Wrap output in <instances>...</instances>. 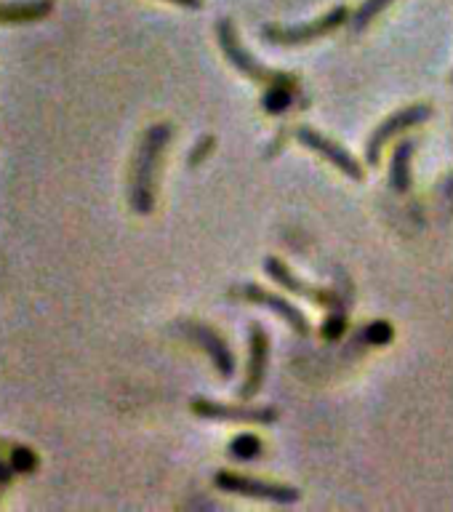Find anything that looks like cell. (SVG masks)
Listing matches in <instances>:
<instances>
[{
  "label": "cell",
  "mask_w": 453,
  "mask_h": 512,
  "mask_svg": "<svg viewBox=\"0 0 453 512\" xmlns=\"http://www.w3.org/2000/svg\"><path fill=\"white\" fill-rule=\"evenodd\" d=\"M264 270L270 275L280 288H286L291 294L302 296L307 302H312L315 307H323V310H342L344 307V299L336 291H328V288H318V286H310V283H304L302 278H296L294 272L288 270V264L278 256H270L267 262H264Z\"/></svg>",
  "instance_id": "8"
},
{
  "label": "cell",
  "mask_w": 453,
  "mask_h": 512,
  "mask_svg": "<svg viewBox=\"0 0 453 512\" xmlns=\"http://www.w3.org/2000/svg\"><path fill=\"white\" fill-rule=\"evenodd\" d=\"M14 475H16V470H14V467H11V462H8V464L0 462V486H6V483H11V480H14Z\"/></svg>",
  "instance_id": "17"
},
{
  "label": "cell",
  "mask_w": 453,
  "mask_h": 512,
  "mask_svg": "<svg viewBox=\"0 0 453 512\" xmlns=\"http://www.w3.org/2000/svg\"><path fill=\"white\" fill-rule=\"evenodd\" d=\"M184 334L190 336L192 342L198 344L200 350L211 358L216 374L222 376V379H232V374H235V355H232L230 344L222 339V334H216L214 328L200 326V323L184 326Z\"/></svg>",
  "instance_id": "11"
},
{
  "label": "cell",
  "mask_w": 453,
  "mask_h": 512,
  "mask_svg": "<svg viewBox=\"0 0 453 512\" xmlns=\"http://www.w3.org/2000/svg\"><path fill=\"white\" fill-rule=\"evenodd\" d=\"M190 411L200 419H216V422H238V424H272L278 422L275 406H246L243 403H222V400L192 398Z\"/></svg>",
  "instance_id": "6"
},
{
  "label": "cell",
  "mask_w": 453,
  "mask_h": 512,
  "mask_svg": "<svg viewBox=\"0 0 453 512\" xmlns=\"http://www.w3.org/2000/svg\"><path fill=\"white\" fill-rule=\"evenodd\" d=\"M432 118V104H408L403 110L392 112L390 118L382 120L379 128H374V134L368 136V144H366V160L368 166H379L382 163V152L387 147L390 139H395L398 134H403L406 128H414L424 120Z\"/></svg>",
  "instance_id": "5"
},
{
  "label": "cell",
  "mask_w": 453,
  "mask_h": 512,
  "mask_svg": "<svg viewBox=\"0 0 453 512\" xmlns=\"http://www.w3.org/2000/svg\"><path fill=\"white\" fill-rule=\"evenodd\" d=\"M267 366H270V336H267L264 326L254 323L251 326V352H248L246 382L238 390L240 400H251L259 395L264 376H267Z\"/></svg>",
  "instance_id": "10"
},
{
  "label": "cell",
  "mask_w": 453,
  "mask_h": 512,
  "mask_svg": "<svg viewBox=\"0 0 453 512\" xmlns=\"http://www.w3.org/2000/svg\"><path fill=\"white\" fill-rule=\"evenodd\" d=\"M214 486L224 494H238L248 496V499H262V502H275V504H294L299 502L302 491L286 483H270V480L251 478V475H238L232 470L216 472Z\"/></svg>",
  "instance_id": "4"
},
{
  "label": "cell",
  "mask_w": 453,
  "mask_h": 512,
  "mask_svg": "<svg viewBox=\"0 0 453 512\" xmlns=\"http://www.w3.org/2000/svg\"><path fill=\"white\" fill-rule=\"evenodd\" d=\"M235 296H240L243 302L248 304H262V307H267L270 312H275V315H280V320H286L288 326L294 328L296 334L299 336H310V320H307V315H304L296 304H291L288 299H283V296L272 294V291H267V288L256 286V283H246V286H240L232 291Z\"/></svg>",
  "instance_id": "9"
},
{
  "label": "cell",
  "mask_w": 453,
  "mask_h": 512,
  "mask_svg": "<svg viewBox=\"0 0 453 512\" xmlns=\"http://www.w3.org/2000/svg\"><path fill=\"white\" fill-rule=\"evenodd\" d=\"M294 139L299 144H304L310 152H315V155H320L323 160H328L334 168H339L344 176L355 179V182H360V179L366 176V171H363V166H360V160L355 158L352 152L344 150L339 142H334V139H328V136L320 134L318 128L296 126Z\"/></svg>",
  "instance_id": "7"
},
{
  "label": "cell",
  "mask_w": 453,
  "mask_h": 512,
  "mask_svg": "<svg viewBox=\"0 0 453 512\" xmlns=\"http://www.w3.org/2000/svg\"><path fill=\"white\" fill-rule=\"evenodd\" d=\"M344 22H350V8L334 6L326 16H318V19H312V22L294 24V27L267 24L262 30V35L267 43H272V46H310L312 40L323 38V35H331V32L339 30Z\"/></svg>",
  "instance_id": "3"
},
{
  "label": "cell",
  "mask_w": 453,
  "mask_h": 512,
  "mask_svg": "<svg viewBox=\"0 0 453 512\" xmlns=\"http://www.w3.org/2000/svg\"><path fill=\"white\" fill-rule=\"evenodd\" d=\"M416 142L414 139H403V142L395 147L390 160V184L395 192H408L411 184H414V176H411V160H414Z\"/></svg>",
  "instance_id": "13"
},
{
  "label": "cell",
  "mask_w": 453,
  "mask_h": 512,
  "mask_svg": "<svg viewBox=\"0 0 453 512\" xmlns=\"http://www.w3.org/2000/svg\"><path fill=\"white\" fill-rule=\"evenodd\" d=\"M342 320L344 318H334V323H342ZM323 334H326V336H336V328L334 326H326V328H323Z\"/></svg>",
  "instance_id": "19"
},
{
  "label": "cell",
  "mask_w": 453,
  "mask_h": 512,
  "mask_svg": "<svg viewBox=\"0 0 453 512\" xmlns=\"http://www.w3.org/2000/svg\"><path fill=\"white\" fill-rule=\"evenodd\" d=\"M211 144H214V139H211V136H206V139H203V142H200L198 147H195V150H198V152H192V155H190V166H198L200 160L206 158L208 147H211Z\"/></svg>",
  "instance_id": "16"
},
{
  "label": "cell",
  "mask_w": 453,
  "mask_h": 512,
  "mask_svg": "<svg viewBox=\"0 0 453 512\" xmlns=\"http://www.w3.org/2000/svg\"><path fill=\"white\" fill-rule=\"evenodd\" d=\"M451 80H453V75H451Z\"/></svg>",
  "instance_id": "21"
},
{
  "label": "cell",
  "mask_w": 453,
  "mask_h": 512,
  "mask_svg": "<svg viewBox=\"0 0 453 512\" xmlns=\"http://www.w3.org/2000/svg\"><path fill=\"white\" fill-rule=\"evenodd\" d=\"M390 3L392 0H366V3L358 8V14L352 16V27H355V30H366L368 24L374 22L376 16L382 14Z\"/></svg>",
  "instance_id": "15"
},
{
  "label": "cell",
  "mask_w": 453,
  "mask_h": 512,
  "mask_svg": "<svg viewBox=\"0 0 453 512\" xmlns=\"http://www.w3.org/2000/svg\"><path fill=\"white\" fill-rule=\"evenodd\" d=\"M54 11V0H27V3H0V24H32Z\"/></svg>",
  "instance_id": "12"
},
{
  "label": "cell",
  "mask_w": 453,
  "mask_h": 512,
  "mask_svg": "<svg viewBox=\"0 0 453 512\" xmlns=\"http://www.w3.org/2000/svg\"><path fill=\"white\" fill-rule=\"evenodd\" d=\"M0 448H11V443H6V440H0Z\"/></svg>",
  "instance_id": "20"
},
{
  "label": "cell",
  "mask_w": 453,
  "mask_h": 512,
  "mask_svg": "<svg viewBox=\"0 0 453 512\" xmlns=\"http://www.w3.org/2000/svg\"><path fill=\"white\" fill-rule=\"evenodd\" d=\"M38 464V454L30 446H24V443H14L11 446V467L16 470V475H30V472L38 470Z\"/></svg>",
  "instance_id": "14"
},
{
  "label": "cell",
  "mask_w": 453,
  "mask_h": 512,
  "mask_svg": "<svg viewBox=\"0 0 453 512\" xmlns=\"http://www.w3.org/2000/svg\"><path fill=\"white\" fill-rule=\"evenodd\" d=\"M216 40H219V48H222V54L227 56V62L232 64V70H238L243 78L254 80L259 86L286 88V91H294V88L299 86V80H296V75H291V72H280L264 67V64L240 43L238 30L232 27V19H222V22H219V27H216Z\"/></svg>",
  "instance_id": "2"
},
{
  "label": "cell",
  "mask_w": 453,
  "mask_h": 512,
  "mask_svg": "<svg viewBox=\"0 0 453 512\" xmlns=\"http://www.w3.org/2000/svg\"><path fill=\"white\" fill-rule=\"evenodd\" d=\"M168 142H171V126L158 123L147 128V134L139 142V150L131 163V179H128V200L136 214L147 216L155 208V190H158V168L163 160Z\"/></svg>",
  "instance_id": "1"
},
{
  "label": "cell",
  "mask_w": 453,
  "mask_h": 512,
  "mask_svg": "<svg viewBox=\"0 0 453 512\" xmlns=\"http://www.w3.org/2000/svg\"><path fill=\"white\" fill-rule=\"evenodd\" d=\"M168 3H174V6L182 8H203V0H168Z\"/></svg>",
  "instance_id": "18"
}]
</instances>
